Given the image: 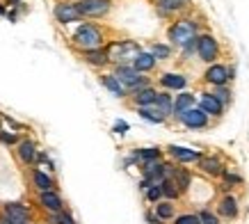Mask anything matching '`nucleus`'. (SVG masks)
I'll use <instances>...</instances> for the list:
<instances>
[{
  "mask_svg": "<svg viewBox=\"0 0 249 224\" xmlns=\"http://www.w3.org/2000/svg\"><path fill=\"white\" fill-rule=\"evenodd\" d=\"M7 14V7H5V5H0V16H5Z\"/></svg>",
  "mask_w": 249,
  "mask_h": 224,
  "instance_id": "40",
  "label": "nucleus"
},
{
  "mask_svg": "<svg viewBox=\"0 0 249 224\" xmlns=\"http://www.w3.org/2000/svg\"><path fill=\"white\" fill-rule=\"evenodd\" d=\"M112 131H114L117 135H124L126 131H128V124H126V121H117V124L112 126Z\"/></svg>",
  "mask_w": 249,
  "mask_h": 224,
  "instance_id": "36",
  "label": "nucleus"
},
{
  "mask_svg": "<svg viewBox=\"0 0 249 224\" xmlns=\"http://www.w3.org/2000/svg\"><path fill=\"white\" fill-rule=\"evenodd\" d=\"M32 183L37 187L39 192H46V190H55V181L48 176L41 169H32Z\"/></svg>",
  "mask_w": 249,
  "mask_h": 224,
  "instance_id": "21",
  "label": "nucleus"
},
{
  "mask_svg": "<svg viewBox=\"0 0 249 224\" xmlns=\"http://www.w3.org/2000/svg\"><path fill=\"white\" fill-rule=\"evenodd\" d=\"M46 220H48V224H76L73 215L67 213V210H60V213H48Z\"/></svg>",
  "mask_w": 249,
  "mask_h": 224,
  "instance_id": "27",
  "label": "nucleus"
},
{
  "mask_svg": "<svg viewBox=\"0 0 249 224\" xmlns=\"http://www.w3.org/2000/svg\"><path fill=\"white\" fill-rule=\"evenodd\" d=\"M199 108H201L206 114H211V117H222V112H224V105L219 103L211 92H204V94L199 96Z\"/></svg>",
  "mask_w": 249,
  "mask_h": 224,
  "instance_id": "12",
  "label": "nucleus"
},
{
  "mask_svg": "<svg viewBox=\"0 0 249 224\" xmlns=\"http://www.w3.org/2000/svg\"><path fill=\"white\" fill-rule=\"evenodd\" d=\"M0 128H2V114H0Z\"/></svg>",
  "mask_w": 249,
  "mask_h": 224,
  "instance_id": "42",
  "label": "nucleus"
},
{
  "mask_svg": "<svg viewBox=\"0 0 249 224\" xmlns=\"http://www.w3.org/2000/svg\"><path fill=\"white\" fill-rule=\"evenodd\" d=\"M156 96H158V92L153 90V87H144V90L130 94V101H133L135 108H146V105L156 103Z\"/></svg>",
  "mask_w": 249,
  "mask_h": 224,
  "instance_id": "18",
  "label": "nucleus"
},
{
  "mask_svg": "<svg viewBox=\"0 0 249 224\" xmlns=\"http://www.w3.org/2000/svg\"><path fill=\"white\" fill-rule=\"evenodd\" d=\"M167 153L174 158V160H178V163H196L201 153L196 149H185V147H167Z\"/></svg>",
  "mask_w": 249,
  "mask_h": 224,
  "instance_id": "15",
  "label": "nucleus"
},
{
  "mask_svg": "<svg viewBox=\"0 0 249 224\" xmlns=\"http://www.w3.org/2000/svg\"><path fill=\"white\" fill-rule=\"evenodd\" d=\"M160 190H162V197H167V199H176V197L181 194V190L176 187V183H174L172 179L160 181Z\"/></svg>",
  "mask_w": 249,
  "mask_h": 224,
  "instance_id": "28",
  "label": "nucleus"
},
{
  "mask_svg": "<svg viewBox=\"0 0 249 224\" xmlns=\"http://www.w3.org/2000/svg\"><path fill=\"white\" fill-rule=\"evenodd\" d=\"M160 149L158 147H146V149H137L133 156H130V160L128 163H140V165H144V163H151V160H160Z\"/></svg>",
  "mask_w": 249,
  "mask_h": 224,
  "instance_id": "20",
  "label": "nucleus"
},
{
  "mask_svg": "<svg viewBox=\"0 0 249 224\" xmlns=\"http://www.w3.org/2000/svg\"><path fill=\"white\" fill-rule=\"evenodd\" d=\"M107 57L114 64H130V62L137 57V53L142 51L137 41H130V39H119V41H112L107 44Z\"/></svg>",
  "mask_w": 249,
  "mask_h": 224,
  "instance_id": "2",
  "label": "nucleus"
},
{
  "mask_svg": "<svg viewBox=\"0 0 249 224\" xmlns=\"http://www.w3.org/2000/svg\"><path fill=\"white\" fill-rule=\"evenodd\" d=\"M78 12L80 16H87V19H101V16H106L112 7V2L110 0H78L76 2Z\"/></svg>",
  "mask_w": 249,
  "mask_h": 224,
  "instance_id": "4",
  "label": "nucleus"
},
{
  "mask_svg": "<svg viewBox=\"0 0 249 224\" xmlns=\"http://www.w3.org/2000/svg\"><path fill=\"white\" fill-rule=\"evenodd\" d=\"M167 37H169V41L174 46L183 48L188 41L196 39V21H192V19H178V21H174L169 25V30H167Z\"/></svg>",
  "mask_w": 249,
  "mask_h": 224,
  "instance_id": "3",
  "label": "nucleus"
},
{
  "mask_svg": "<svg viewBox=\"0 0 249 224\" xmlns=\"http://www.w3.org/2000/svg\"><path fill=\"white\" fill-rule=\"evenodd\" d=\"M130 64H133V69H135V71H140V74H149V71H153V69H156L158 60L153 57L151 53L140 51V53H137V57L130 62Z\"/></svg>",
  "mask_w": 249,
  "mask_h": 224,
  "instance_id": "17",
  "label": "nucleus"
},
{
  "mask_svg": "<svg viewBox=\"0 0 249 224\" xmlns=\"http://www.w3.org/2000/svg\"><path fill=\"white\" fill-rule=\"evenodd\" d=\"M101 85H103V87H106V90L110 92L112 96H117V98H126V96H128L126 87L117 80V75H114V74H103V75H101Z\"/></svg>",
  "mask_w": 249,
  "mask_h": 224,
  "instance_id": "16",
  "label": "nucleus"
},
{
  "mask_svg": "<svg viewBox=\"0 0 249 224\" xmlns=\"http://www.w3.org/2000/svg\"><path fill=\"white\" fill-rule=\"evenodd\" d=\"M196 217H199V224H219L217 215H213L211 210H201Z\"/></svg>",
  "mask_w": 249,
  "mask_h": 224,
  "instance_id": "33",
  "label": "nucleus"
},
{
  "mask_svg": "<svg viewBox=\"0 0 249 224\" xmlns=\"http://www.w3.org/2000/svg\"><path fill=\"white\" fill-rule=\"evenodd\" d=\"M196 163H199V167H201L206 174H211V176H219V174L224 172V167H222V163H219L217 158H204L201 156Z\"/></svg>",
  "mask_w": 249,
  "mask_h": 224,
  "instance_id": "23",
  "label": "nucleus"
},
{
  "mask_svg": "<svg viewBox=\"0 0 249 224\" xmlns=\"http://www.w3.org/2000/svg\"><path fill=\"white\" fill-rule=\"evenodd\" d=\"M156 5H158L160 14L169 16V14H174V12H178V9L185 7V0H158Z\"/></svg>",
  "mask_w": 249,
  "mask_h": 224,
  "instance_id": "24",
  "label": "nucleus"
},
{
  "mask_svg": "<svg viewBox=\"0 0 249 224\" xmlns=\"http://www.w3.org/2000/svg\"><path fill=\"white\" fill-rule=\"evenodd\" d=\"M149 53H151L156 60H169V57H172V46H167V44H153Z\"/></svg>",
  "mask_w": 249,
  "mask_h": 224,
  "instance_id": "29",
  "label": "nucleus"
},
{
  "mask_svg": "<svg viewBox=\"0 0 249 224\" xmlns=\"http://www.w3.org/2000/svg\"><path fill=\"white\" fill-rule=\"evenodd\" d=\"M211 94L217 98L222 105H227L229 101H231V92L227 90V85H222V87H215V92H211Z\"/></svg>",
  "mask_w": 249,
  "mask_h": 224,
  "instance_id": "32",
  "label": "nucleus"
},
{
  "mask_svg": "<svg viewBox=\"0 0 249 224\" xmlns=\"http://www.w3.org/2000/svg\"><path fill=\"white\" fill-rule=\"evenodd\" d=\"M0 142L2 144H18V135L7 133V131H0Z\"/></svg>",
  "mask_w": 249,
  "mask_h": 224,
  "instance_id": "35",
  "label": "nucleus"
},
{
  "mask_svg": "<svg viewBox=\"0 0 249 224\" xmlns=\"http://www.w3.org/2000/svg\"><path fill=\"white\" fill-rule=\"evenodd\" d=\"M9 5H21V0H7Z\"/></svg>",
  "mask_w": 249,
  "mask_h": 224,
  "instance_id": "41",
  "label": "nucleus"
},
{
  "mask_svg": "<svg viewBox=\"0 0 249 224\" xmlns=\"http://www.w3.org/2000/svg\"><path fill=\"white\" fill-rule=\"evenodd\" d=\"M156 215H158V220H172L174 204H156Z\"/></svg>",
  "mask_w": 249,
  "mask_h": 224,
  "instance_id": "30",
  "label": "nucleus"
},
{
  "mask_svg": "<svg viewBox=\"0 0 249 224\" xmlns=\"http://www.w3.org/2000/svg\"><path fill=\"white\" fill-rule=\"evenodd\" d=\"M153 108L162 114V117H169L172 114V108H174V98L172 94H167V92H158V96H156V103H153Z\"/></svg>",
  "mask_w": 249,
  "mask_h": 224,
  "instance_id": "22",
  "label": "nucleus"
},
{
  "mask_svg": "<svg viewBox=\"0 0 249 224\" xmlns=\"http://www.w3.org/2000/svg\"><path fill=\"white\" fill-rule=\"evenodd\" d=\"M71 39H73L76 48H80V51L101 48V46L106 44V35H103V30H101L98 25H94V23H83V25H78Z\"/></svg>",
  "mask_w": 249,
  "mask_h": 224,
  "instance_id": "1",
  "label": "nucleus"
},
{
  "mask_svg": "<svg viewBox=\"0 0 249 224\" xmlns=\"http://www.w3.org/2000/svg\"><path fill=\"white\" fill-rule=\"evenodd\" d=\"M196 55H199V60L204 62H215L219 55V46H217V39L213 37V35H199L196 37Z\"/></svg>",
  "mask_w": 249,
  "mask_h": 224,
  "instance_id": "5",
  "label": "nucleus"
},
{
  "mask_svg": "<svg viewBox=\"0 0 249 224\" xmlns=\"http://www.w3.org/2000/svg\"><path fill=\"white\" fill-rule=\"evenodd\" d=\"M160 85L169 92H183L188 87V78L183 74H162L160 75Z\"/></svg>",
  "mask_w": 249,
  "mask_h": 224,
  "instance_id": "14",
  "label": "nucleus"
},
{
  "mask_svg": "<svg viewBox=\"0 0 249 224\" xmlns=\"http://www.w3.org/2000/svg\"><path fill=\"white\" fill-rule=\"evenodd\" d=\"M231 69H227L224 64H211V67L206 69V74H204V78H206V82L208 85H213V87H222V85H227L229 82V78H231Z\"/></svg>",
  "mask_w": 249,
  "mask_h": 224,
  "instance_id": "8",
  "label": "nucleus"
},
{
  "mask_svg": "<svg viewBox=\"0 0 249 224\" xmlns=\"http://www.w3.org/2000/svg\"><path fill=\"white\" fill-rule=\"evenodd\" d=\"M83 53V60L91 67H106L110 64V57H107V48L101 46V48H91V51H80Z\"/></svg>",
  "mask_w": 249,
  "mask_h": 224,
  "instance_id": "13",
  "label": "nucleus"
},
{
  "mask_svg": "<svg viewBox=\"0 0 249 224\" xmlns=\"http://www.w3.org/2000/svg\"><path fill=\"white\" fill-rule=\"evenodd\" d=\"M224 174V179H227V183H242L240 176H235V174H229V172H222Z\"/></svg>",
  "mask_w": 249,
  "mask_h": 224,
  "instance_id": "37",
  "label": "nucleus"
},
{
  "mask_svg": "<svg viewBox=\"0 0 249 224\" xmlns=\"http://www.w3.org/2000/svg\"><path fill=\"white\" fill-rule=\"evenodd\" d=\"M37 144H35V140H30V137H25V140H18V144H16V156H18V160H21L23 165H35L37 163Z\"/></svg>",
  "mask_w": 249,
  "mask_h": 224,
  "instance_id": "9",
  "label": "nucleus"
},
{
  "mask_svg": "<svg viewBox=\"0 0 249 224\" xmlns=\"http://www.w3.org/2000/svg\"><path fill=\"white\" fill-rule=\"evenodd\" d=\"M144 194H146V199L151 204H158L160 197H162V190H160V183H156V186H149L146 190H144Z\"/></svg>",
  "mask_w": 249,
  "mask_h": 224,
  "instance_id": "31",
  "label": "nucleus"
},
{
  "mask_svg": "<svg viewBox=\"0 0 249 224\" xmlns=\"http://www.w3.org/2000/svg\"><path fill=\"white\" fill-rule=\"evenodd\" d=\"M137 114L142 117L144 121H149V124H162L165 121V117L160 114L153 105H146V108H137Z\"/></svg>",
  "mask_w": 249,
  "mask_h": 224,
  "instance_id": "26",
  "label": "nucleus"
},
{
  "mask_svg": "<svg viewBox=\"0 0 249 224\" xmlns=\"http://www.w3.org/2000/svg\"><path fill=\"white\" fill-rule=\"evenodd\" d=\"M190 108H195V94H190V92H185V90H183L181 94H176V98H174V108H172L174 117H178L181 112L190 110Z\"/></svg>",
  "mask_w": 249,
  "mask_h": 224,
  "instance_id": "19",
  "label": "nucleus"
},
{
  "mask_svg": "<svg viewBox=\"0 0 249 224\" xmlns=\"http://www.w3.org/2000/svg\"><path fill=\"white\" fill-rule=\"evenodd\" d=\"M55 19H57L62 25L83 21V16H80V12H78L76 2H71V0H62V2L55 5Z\"/></svg>",
  "mask_w": 249,
  "mask_h": 224,
  "instance_id": "7",
  "label": "nucleus"
},
{
  "mask_svg": "<svg viewBox=\"0 0 249 224\" xmlns=\"http://www.w3.org/2000/svg\"><path fill=\"white\" fill-rule=\"evenodd\" d=\"M39 206L48 213H60L64 210V202H62L60 192L55 190H46V192H39Z\"/></svg>",
  "mask_w": 249,
  "mask_h": 224,
  "instance_id": "11",
  "label": "nucleus"
},
{
  "mask_svg": "<svg viewBox=\"0 0 249 224\" xmlns=\"http://www.w3.org/2000/svg\"><path fill=\"white\" fill-rule=\"evenodd\" d=\"M0 224H23V222H12V220H7L5 215H0Z\"/></svg>",
  "mask_w": 249,
  "mask_h": 224,
  "instance_id": "39",
  "label": "nucleus"
},
{
  "mask_svg": "<svg viewBox=\"0 0 249 224\" xmlns=\"http://www.w3.org/2000/svg\"><path fill=\"white\" fill-rule=\"evenodd\" d=\"M219 213H222L224 217H229V220L238 215V202H235L231 194L222 197V202H219Z\"/></svg>",
  "mask_w": 249,
  "mask_h": 224,
  "instance_id": "25",
  "label": "nucleus"
},
{
  "mask_svg": "<svg viewBox=\"0 0 249 224\" xmlns=\"http://www.w3.org/2000/svg\"><path fill=\"white\" fill-rule=\"evenodd\" d=\"M2 215L7 217V220H12V222H23V224H30L32 220V213L28 206H23V204H5L2 206Z\"/></svg>",
  "mask_w": 249,
  "mask_h": 224,
  "instance_id": "10",
  "label": "nucleus"
},
{
  "mask_svg": "<svg viewBox=\"0 0 249 224\" xmlns=\"http://www.w3.org/2000/svg\"><path fill=\"white\" fill-rule=\"evenodd\" d=\"M176 119L181 121L185 128H192V131H199V128L208 126V114H206L201 108H190V110L181 112Z\"/></svg>",
  "mask_w": 249,
  "mask_h": 224,
  "instance_id": "6",
  "label": "nucleus"
},
{
  "mask_svg": "<svg viewBox=\"0 0 249 224\" xmlns=\"http://www.w3.org/2000/svg\"><path fill=\"white\" fill-rule=\"evenodd\" d=\"M174 224H199V217L195 213H188V215H178L174 220Z\"/></svg>",
  "mask_w": 249,
  "mask_h": 224,
  "instance_id": "34",
  "label": "nucleus"
},
{
  "mask_svg": "<svg viewBox=\"0 0 249 224\" xmlns=\"http://www.w3.org/2000/svg\"><path fill=\"white\" fill-rule=\"evenodd\" d=\"M146 222H151V224H158V215H153V213H146Z\"/></svg>",
  "mask_w": 249,
  "mask_h": 224,
  "instance_id": "38",
  "label": "nucleus"
}]
</instances>
